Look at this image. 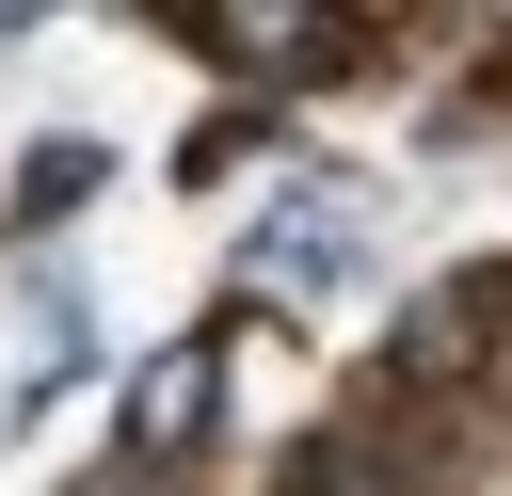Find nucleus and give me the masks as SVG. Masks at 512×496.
Here are the masks:
<instances>
[{"label": "nucleus", "instance_id": "1", "mask_svg": "<svg viewBox=\"0 0 512 496\" xmlns=\"http://www.w3.org/2000/svg\"><path fill=\"white\" fill-rule=\"evenodd\" d=\"M208 384H224V352H208V336H160L144 384H128V464H176V448L208 432Z\"/></svg>", "mask_w": 512, "mask_h": 496}, {"label": "nucleus", "instance_id": "2", "mask_svg": "<svg viewBox=\"0 0 512 496\" xmlns=\"http://www.w3.org/2000/svg\"><path fill=\"white\" fill-rule=\"evenodd\" d=\"M224 64H288V80H320V64H352V16H288V0H208L192 16Z\"/></svg>", "mask_w": 512, "mask_h": 496}]
</instances>
